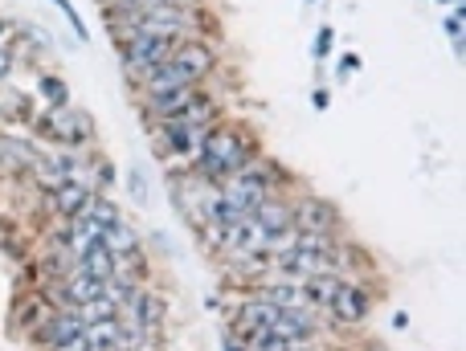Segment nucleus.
I'll use <instances>...</instances> for the list:
<instances>
[{"mask_svg":"<svg viewBox=\"0 0 466 351\" xmlns=\"http://www.w3.org/2000/svg\"><path fill=\"white\" fill-rule=\"evenodd\" d=\"M54 5H57V8H62V13H66V21H70V25H74V33H78V37H82V41H86V25H82V21H78V13H74V5H70V0H54Z\"/></svg>","mask_w":466,"mask_h":351,"instance_id":"obj_13","label":"nucleus"},{"mask_svg":"<svg viewBox=\"0 0 466 351\" xmlns=\"http://www.w3.org/2000/svg\"><path fill=\"white\" fill-rule=\"evenodd\" d=\"M290 225H295L299 233H323V237H336L339 213L323 196H299V200H290Z\"/></svg>","mask_w":466,"mask_h":351,"instance_id":"obj_5","label":"nucleus"},{"mask_svg":"<svg viewBox=\"0 0 466 351\" xmlns=\"http://www.w3.org/2000/svg\"><path fill=\"white\" fill-rule=\"evenodd\" d=\"M339 70H344V74H348V70H360V57H352V54H348L344 62H339Z\"/></svg>","mask_w":466,"mask_h":351,"instance_id":"obj_21","label":"nucleus"},{"mask_svg":"<svg viewBox=\"0 0 466 351\" xmlns=\"http://www.w3.org/2000/svg\"><path fill=\"white\" fill-rule=\"evenodd\" d=\"M78 216H86V221H98V225H119V221H123L119 205H115V200H106L103 192H90Z\"/></svg>","mask_w":466,"mask_h":351,"instance_id":"obj_10","label":"nucleus"},{"mask_svg":"<svg viewBox=\"0 0 466 351\" xmlns=\"http://www.w3.org/2000/svg\"><path fill=\"white\" fill-rule=\"evenodd\" d=\"M5 33H8V21H0V37H5Z\"/></svg>","mask_w":466,"mask_h":351,"instance_id":"obj_24","label":"nucleus"},{"mask_svg":"<svg viewBox=\"0 0 466 351\" xmlns=\"http://www.w3.org/2000/svg\"><path fill=\"white\" fill-rule=\"evenodd\" d=\"M127 319L136 323L147 339L160 336V331H164V298L152 295V290H139L136 286V290H131V298H127Z\"/></svg>","mask_w":466,"mask_h":351,"instance_id":"obj_6","label":"nucleus"},{"mask_svg":"<svg viewBox=\"0 0 466 351\" xmlns=\"http://www.w3.org/2000/svg\"><path fill=\"white\" fill-rule=\"evenodd\" d=\"M262 298H270L279 311H319V306L311 303V295H307V286L295 278H282V282H274V286H266Z\"/></svg>","mask_w":466,"mask_h":351,"instance_id":"obj_8","label":"nucleus"},{"mask_svg":"<svg viewBox=\"0 0 466 351\" xmlns=\"http://www.w3.org/2000/svg\"><path fill=\"white\" fill-rule=\"evenodd\" d=\"M323 311H328L336 323H348V327H356V323L369 319L372 298H369V290L356 286V282L336 278V286H331V295H328V303H323Z\"/></svg>","mask_w":466,"mask_h":351,"instance_id":"obj_4","label":"nucleus"},{"mask_svg":"<svg viewBox=\"0 0 466 351\" xmlns=\"http://www.w3.org/2000/svg\"><path fill=\"white\" fill-rule=\"evenodd\" d=\"M258 155V144L254 135H249L246 127H233V123H218V127L209 131V139H205L201 147V160H197V172L205 176V180H226V176L241 172L249 160Z\"/></svg>","mask_w":466,"mask_h":351,"instance_id":"obj_1","label":"nucleus"},{"mask_svg":"<svg viewBox=\"0 0 466 351\" xmlns=\"http://www.w3.org/2000/svg\"><path fill=\"white\" fill-rule=\"evenodd\" d=\"M103 249H111V254H139V237H136V229L131 225H106L103 229Z\"/></svg>","mask_w":466,"mask_h":351,"instance_id":"obj_11","label":"nucleus"},{"mask_svg":"<svg viewBox=\"0 0 466 351\" xmlns=\"http://www.w3.org/2000/svg\"><path fill=\"white\" fill-rule=\"evenodd\" d=\"M90 192H95V188H90V184H82V180H62L57 188H49V208H54V213H62V216H78Z\"/></svg>","mask_w":466,"mask_h":351,"instance_id":"obj_9","label":"nucleus"},{"mask_svg":"<svg viewBox=\"0 0 466 351\" xmlns=\"http://www.w3.org/2000/svg\"><path fill=\"white\" fill-rule=\"evenodd\" d=\"M37 131L62 147H86L95 139V119L82 106L66 103V106H49L46 119H37Z\"/></svg>","mask_w":466,"mask_h":351,"instance_id":"obj_2","label":"nucleus"},{"mask_svg":"<svg viewBox=\"0 0 466 351\" xmlns=\"http://www.w3.org/2000/svg\"><path fill=\"white\" fill-rule=\"evenodd\" d=\"M90 344H86V339H82V336H74V339H66V344H57L54 351H86Z\"/></svg>","mask_w":466,"mask_h":351,"instance_id":"obj_18","label":"nucleus"},{"mask_svg":"<svg viewBox=\"0 0 466 351\" xmlns=\"http://www.w3.org/2000/svg\"><path fill=\"white\" fill-rule=\"evenodd\" d=\"M311 103H315V111H328L331 95H328V90H315V95H311Z\"/></svg>","mask_w":466,"mask_h":351,"instance_id":"obj_20","label":"nucleus"},{"mask_svg":"<svg viewBox=\"0 0 466 351\" xmlns=\"http://www.w3.org/2000/svg\"><path fill=\"white\" fill-rule=\"evenodd\" d=\"M331 37H336V33H331L328 25L315 33V57H328V54H331Z\"/></svg>","mask_w":466,"mask_h":351,"instance_id":"obj_14","label":"nucleus"},{"mask_svg":"<svg viewBox=\"0 0 466 351\" xmlns=\"http://www.w3.org/2000/svg\"><path fill=\"white\" fill-rule=\"evenodd\" d=\"M111 180H115V172H111V164H98V188H111Z\"/></svg>","mask_w":466,"mask_h":351,"instance_id":"obj_19","label":"nucleus"},{"mask_svg":"<svg viewBox=\"0 0 466 351\" xmlns=\"http://www.w3.org/2000/svg\"><path fill=\"white\" fill-rule=\"evenodd\" d=\"M0 168L8 172V164H5V139H0Z\"/></svg>","mask_w":466,"mask_h":351,"instance_id":"obj_23","label":"nucleus"},{"mask_svg":"<svg viewBox=\"0 0 466 351\" xmlns=\"http://www.w3.org/2000/svg\"><path fill=\"white\" fill-rule=\"evenodd\" d=\"M119 45H123V70H127L131 78H144L147 70L164 65L172 54H177L180 41H172V37H127V41H119Z\"/></svg>","mask_w":466,"mask_h":351,"instance_id":"obj_3","label":"nucleus"},{"mask_svg":"<svg viewBox=\"0 0 466 351\" xmlns=\"http://www.w3.org/2000/svg\"><path fill=\"white\" fill-rule=\"evenodd\" d=\"M0 119H5V111H0Z\"/></svg>","mask_w":466,"mask_h":351,"instance_id":"obj_25","label":"nucleus"},{"mask_svg":"<svg viewBox=\"0 0 466 351\" xmlns=\"http://www.w3.org/2000/svg\"><path fill=\"white\" fill-rule=\"evenodd\" d=\"M25 33H29V37L37 41L41 49H49V45H54V41H49V33H46V29H37V25H29V29H25Z\"/></svg>","mask_w":466,"mask_h":351,"instance_id":"obj_17","label":"nucleus"},{"mask_svg":"<svg viewBox=\"0 0 466 351\" xmlns=\"http://www.w3.org/2000/svg\"><path fill=\"white\" fill-rule=\"evenodd\" d=\"M131 192H136V205H147V184L139 176V168H131Z\"/></svg>","mask_w":466,"mask_h":351,"instance_id":"obj_16","label":"nucleus"},{"mask_svg":"<svg viewBox=\"0 0 466 351\" xmlns=\"http://www.w3.org/2000/svg\"><path fill=\"white\" fill-rule=\"evenodd\" d=\"M254 216L258 225H262L266 233H287V229H295V225H290V200L282 196V192H270V196H262L254 205Z\"/></svg>","mask_w":466,"mask_h":351,"instance_id":"obj_7","label":"nucleus"},{"mask_svg":"<svg viewBox=\"0 0 466 351\" xmlns=\"http://www.w3.org/2000/svg\"><path fill=\"white\" fill-rule=\"evenodd\" d=\"M8 70H13V45H8V41H0V86H5Z\"/></svg>","mask_w":466,"mask_h":351,"instance_id":"obj_15","label":"nucleus"},{"mask_svg":"<svg viewBox=\"0 0 466 351\" xmlns=\"http://www.w3.org/2000/svg\"><path fill=\"white\" fill-rule=\"evenodd\" d=\"M41 90H46L49 106H66V103H70V90H66V82L54 78V74H41Z\"/></svg>","mask_w":466,"mask_h":351,"instance_id":"obj_12","label":"nucleus"},{"mask_svg":"<svg viewBox=\"0 0 466 351\" xmlns=\"http://www.w3.org/2000/svg\"><path fill=\"white\" fill-rule=\"evenodd\" d=\"M168 5H177V8H201V0H168Z\"/></svg>","mask_w":466,"mask_h":351,"instance_id":"obj_22","label":"nucleus"}]
</instances>
